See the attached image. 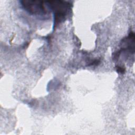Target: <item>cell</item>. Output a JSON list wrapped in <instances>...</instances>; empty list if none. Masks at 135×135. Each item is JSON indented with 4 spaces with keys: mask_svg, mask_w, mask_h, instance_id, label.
I'll return each instance as SVG.
<instances>
[{
    "mask_svg": "<svg viewBox=\"0 0 135 135\" xmlns=\"http://www.w3.org/2000/svg\"><path fill=\"white\" fill-rule=\"evenodd\" d=\"M46 3L53 11L54 26H56L65 20L67 13L71 7V4L68 2L62 1H50Z\"/></svg>",
    "mask_w": 135,
    "mask_h": 135,
    "instance_id": "1",
    "label": "cell"
},
{
    "mask_svg": "<svg viewBox=\"0 0 135 135\" xmlns=\"http://www.w3.org/2000/svg\"><path fill=\"white\" fill-rule=\"evenodd\" d=\"M117 71L119 73H123L125 71V69L123 68H122V67H120V66H117Z\"/></svg>",
    "mask_w": 135,
    "mask_h": 135,
    "instance_id": "3",
    "label": "cell"
},
{
    "mask_svg": "<svg viewBox=\"0 0 135 135\" xmlns=\"http://www.w3.org/2000/svg\"><path fill=\"white\" fill-rule=\"evenodd\" d=\"M20 3L23 9L31 14L44 15L47 13L43 1L24 0L20 1Z\"/></svg>",
    "mask_w": 135,
    "mask_h": 135,
    "instance_id": "2",
    "label": "cell"
}]
</instances>
